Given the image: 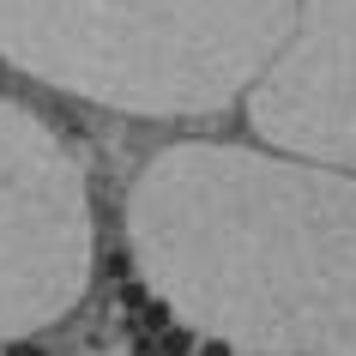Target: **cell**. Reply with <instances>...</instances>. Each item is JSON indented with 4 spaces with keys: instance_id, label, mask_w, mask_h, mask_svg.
<instances>
[{
    "instance_id": "obj_3",
    "label": "cell",
    "mask_w": 356,
    "mask_h": 356,
    "mask_svg": "<svg viewBox=\"0 0 356 356\" xmlns=\"http://www.w3.org/2000/svg\"><path fill=\"white\" fill-rule=\"evenodd\" d=\"M85 272V188L24 109L0 103V314H49Z\"/></svg>"
},
{
    "instance_id": "obj_4",
    "label": "cell",
    "mask_w": 356,
    "mask_h": 356,
    "mask_svg": "<svg viewBox=\"0 0 356 356\" xmlns=\"http://www.w3.org/2000/svg\"><path fill=\"white\" fill-rule=\"evenodd\" d=\"M248 109L272 145L356 169V0H302Z\"/></svg>"
},
{
    "instance_id": "obj_1",
    "label": "cell",
    "mask_w": 356,
    "mask_h": 356,
    "mask_svg": "<svg viewBox=\"0 0 356 356\" xmlns=\"http://www.w3.org/2000/svg\"><path fill=\"white\" fill-rule=\"evenodd\" d=\"M157 284L236 326L356 344V181L224 145L157 157L133 193Z\"/></svg>"
},
{
    "instance_id": "obj_6",
    "label": "cell",
    "mask_w": 356,
    "mask_h": 356,
    "mask_svg": "<svg viewBox=\"0 0 356 356\" xmlns=\"http://www.w3.org/2000/svg\"><path fill=\"white\" fill-rule=\"evenodd\" d=\"M200 356H229V344L224 338H200Z\"/></svg>"
},
{
    "instance_id": "obj_5",
    "label": "cell",
    "mask_w": 356,
    "mask_h": 356,
    "mask_svg": "<svg viewBox=\"0 0 356 356\" xmlns=\"http://www.w3.org/2000/svg\"><path fill=\"white\" fill-rule=\"evenodd\" d=\"M188 350H193V332H175V326L157 332V356H188Z\"/></svg>"
},
{
    "instance_id": "obj_2",
    "label": "cell",
    "mask_w": 356,
    "mask_h": 356,
    "mask_svg": "<svg viewBox=\"0 0 356 356\" xmlns=\"http://www.w3.org/2000/svg\"><path fill=\"white\" fill-rule=\"evenodd\" d=\"M296 0H0V55L97 103L193 115L272 67Z\"/></svg>"
},
{
    "instance_id": "obj_7",
    "label": "cell",
    "mask_w": 356,
    "mask_h": 356,
    "mask_svg": "<svg viewBox=\"0 0 356 356\" xmlns=\"http://www.w3.org/2000/svg\"><path fill=\"white\" fill-rule=\"evenodd\" d=\"M6 356H49V350H42V344H13Z\"/></svg>"
}]
</instances>
